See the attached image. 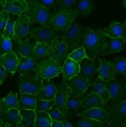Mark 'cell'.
<instances>
[{"label": "cell", "instance_id": "obj_13", "mask_svg": "<svg viewBox=\"0 0 126 127\" xmlns=\"http://www.w3.org/2000/svg\"><path fill=\"white\" fill-rule=\"evenodd\" d=\"M30 25L29 18L24 12L18 15L14 24V40L16 44L27 38Z\"/></svg>", "mask_w": 126, "mask_h": 127}, {"label": "cell", "instance_id": "obj_12", "mask_svg": "<svg viewBox=\"0 0 126 127\" xmlns=\"http://www.w3.org/2000/svg\"><path fill=\"white\" fill-rule=\"evenodd\" d=\"M79 65L80 72L78 75L90 80H94L101 65L100 58L98 57L92 60L85 58L79 63Z\"/></svg>", "mask_w": 126, "mask_h": 127}, {"label": "cell", "instance_id": "obj_25", "mask_svg": "<svg viewBox=\"0 0 126 127\" xmlns=\"http://www.w3.org/2000/svg\"><path fill=\"white\" fill-rule=\"evenodd\" d=\"M73 9L78 16L86 17L95 10V6L93 0H77Z\"/></svg>", "mask_w": 126, "mask_h": 127}, {"label": "cell", "instance_id": "obj_41", "mask_svg": "<svg viewBox=\"0 0 126 127\" xmlns=\"http://www.w3.org/2000/svg\"><path fill=\"white\" fill-rule=\"evenodd\" d=\"M55 100H37L36 111H40L46 112L51 108L55 105Z\"/></svg>", "mask_w": 126, "mask_h": 127}, {"label": "cell", "instance_id": "obj_38", "mask_svg": "<svg viewBox=\"0 0 126 127\" xmlns=\"http://www.w3.org/2000/svg\"><path fill=\"white\" fill-rule=\"evenodd\" d=\"M86 58H87V57L85 49L82 46L73 50L68 55V58L70 59L79 64L83 59Z\"/></svg>", "mask_w": 126, "mask_h": 127}, {"label": "cell", "instance_id": "obj_49", "mask_svg": "<svg viewBox=\"0 0 126 127\" xmlns=\"http://www.w3.org/2000/svg\"><path fill=\"white\" fill-rule=\"evenodd\" d=\"M0 127H6L5 124L0 119Z\"/></svg>", "mask_w": 126, "mask_h": 127}, {"label": "cell", "instance_id": "obj_26", "mask_svg": "<svg viewBox=\"0 0 126 127\" xmlns=\"http://www.w3.org/2000/svg\"><path fill=\"white\" fill-rule=\"evenodd\" d=\"M0 119L5 124H8L11 127H16L17 124L21 123L22 120L19 110L16 108L0 113Z\"/></svg>", "mask_w": 126, "mask_h": 127}, {"label": "cell", "instance_id": "obj_36", "mask_svg": "<svg viewBox=\"0 0 126 127\" xmlns=\"http://www.w3.org/2000/svg\"><path fill=\"white\" fill-rule=\"evenodd\" d=\"M15 15L13 14L12 16H9V18L2 35L3 37L10 40H14L15 39L14 24L17 18V17H16Z\"/></svg>", "mask_w": 126, "mask_h": 127}, {"label": "cell", "instance_id": "obj_51", "mask_svg": "<svg viewBox=\"0 0 126 127\" xmlns=\"http://www.w3.org/2000/svg\"><path fill=\"white\" fill-rule=\"evenodd\" d=\"M6 1V0H0V3L1 4L2 6H3L5 4Z\"/></svg>", "mask_w": 126, "mask_h": 127}, {"label": "cell", "instance_id": "obj_50", "mask_svg": "<svg viewBox=\"0 0 126 127\" xmlns=\"http://www.w3.org/2000/svg\"><path fill=\"white\" fill-rule=\"evenodd\" d=\"M24 0L26 2V3L27 4H28V3H30V2L36 1V0Z\"/></svg>", "mask_w": 126, "mask_h": 127}, {"label": "cell", "instance_id": "obj_47", "mask_svg": "<svg viewBox=\"0 0 126 127\" xmlns=\"http://www.w3.org/2000/svg\"><path fill=\"white\" fill-rule=\"evenodd\" d=\"M51 127H63L62 122L52 120Z\"/></svg>", "mask_w": 126, "mask_h": 127}, {"label": "cell", "instance_id": "obj_53", "mask_svg": "<svg viewBox=\"0 0 126 127\" xmlns=\"http://www.w3.org/2000/svg\"><path fill=\"white\" fill-rule=\"evenodd\" d=\"M2 7H3L2 5L0 3V14H1V13L2 12Z\"/></svg>", "mask_w": 126, "mask_h": 127}, {"label": "cell", "instance_id": "obj_34", "mask_svg": "<svg viewBox=\"0 0 126 127\" xmlns=\"http://www.w3.org/2000/svg\"><path fill=\"white\" fill-rule=\"evenodd\" d=\"M36 113L35 127H51L52 120L47 113L36 111Z\"/></svg>", "mask_w": 126, "mask_h": 127}, {"label": "cell", "instance_id": "obj_46", "mask_svg": "<svg viewBox=\"0 0 126 127\" xmlns=\"http://www.w3.org/2000/svg\"><path fill=\"white\" fill-rule=\"evenodd\" d=\"M107 127H123V122L119 120L113 119L108 123Z\"/></svg>", "mask_w": 126, "mask_h": 127}, {"label": "cell", "instance_id": "obj_39", "mask_svg": "<svg viewBox=\"0 0 126 127\" xmlns=\"http://www.w3.org/2000/svg\"><path fill=\"white\" fill-rule=\"evenodd\" d=\"M11 40L0 36V56L12 52Z\"/></svg>", "mask_w": 126, "mask_h": 127}, {"label": "cell", "instance_id": "obj_42", "mask_svg": "<svg viewBox=\"0 0 126 127\" xmlns=\"http://www.w3.org/2000/svg\"><path fill=\"white\" fill-rule=\"evenodd\" d=\"M37 3L49 9L54 13L57 9V0H37Z\"/></svg>", "mask_w": 126, "mask_h": 127}, {"label": "cell", "instance_id": "obj_24", "mask_svg": "<svg viewBox=\"0 0 126 127\" xmlns=\"http://www.w3.org/2000/svg\"><path fill=\"white\" fill-rule=\"evenodd\" d=\"M63 80L70 79L77 75L80 72L79 64L67 58L61 67Z\"/></svg>", "mask_w": 126, "mask_h": 127}, {"label": "cell", "instance_id": "obj_29", "mask_svg": "<svg viewBox=\"0 0 126 127\" xmlns=\"http://www.w3.org/2000/svg\"><path fill=\"white\" fill-rule=\"evenodd\" d=\"M107 111L113 119L119 120L123 122L126 120V100L118 104L108 107Z\"/></svg>", "mask_w": 126, "mask_h": 127}, {"label": "cell", "instance_id": "obj_52", "mask_svg": "<svg viewBox=\"0 0 126 127\" xmlns=\"http://www.w3.org/2000/svg\"><path fill=\"white\" fill-rule=\"evenodd\" d=\"M24 127L22 125V124L21 123H18V124H17V125L16 126V127Z\"/></svg>", "mask_w": 126, "mask_h": 127}, {"label": "cell", "instance_id": "obj_11", "mask_svg": "<svg viewBox=\"0 0 126 127\" xmlns=\"http://www.w3.org/2000/svg\"><path fill=\"white\" fill-rule=\"evenodd\" d=\"M56 93L55 98L54 106L67 117L72 114L69 112L66 107V100L71 93L69 88L62 81L56 85Z\"/></svg>", "mask_w": 126, "mask_h": 127}, {"label": "cell", "instance_id": "obj_6", "mask_svg": "<svg viewBox=\"0 0 126 127\" xmlns=\"http://www.w3.org/2000/svg\"><path fill=\"white\" fill-rule=\"evenodd\" d=\"M42 82V80L37 76L36 71L20 75L18 80L20 94L36 95L41 87Z\"/></svg>", "mask_w": 126, "mask_h": 127}, {"label": "cell", "instance_id": "obj_5", "mask_svg": "<svg viewBox=\"0 0 126 127\" xmlns=\"http://www.w3.org/2000/svg\"><path fill=\"white\" fill-rule=\"evenodd\" d=\"M84 31L85 29L82 28L77 21L74 20L70 26L62 32L61 36L67 44L68 54L69 52L71 53L82 46Z\"/></svg>", "mask_w": 126, "mask_h": 127}, {"label": "cell", "instance_id": "obj_35", "mask_svg": "<svg viewBox=\"0 0 126 127\" xmlns=\"http://www.w3.org/2000/svg\"><path fill=\"white\" fill-rule=\"evenodd\" d=\"M112 63L116 70V78H121L126 80V59L124 58H115Z\"/></svg>", "mask_w": 126, "mask_h": 127}, {"label": "cell", "instance_id": "obj_4", "mask_svg": "<svg viewBox=\"0 0 126 127\" xmlns=\"http://www.w3.org/2000/svg\"><path fill=\"white\" fill-rule=\"evenodd\" d=\"M77 16L73 8L57 9L53 13L50 26L56 31L63 32L70 26Z\"/></svg>", "mask_w": 126, "mask_h": 127}, {"label": "cell", "instance_id": "obj_14", "mask_svg": "<svg viewBox=\"0 0 126 127\" xmlns=\"http://www.w3.org/2000/svg\"><path fill=\"white\" fill-rule=\"evenodd\" d=\"M56 93V87L54 82L50 79H43L41 87L36 94V100H55Z\"/></svg>", "mask_w": 126, "mask_h": 127}, {"label": "cell", "instance_id": "obj_54", "mask_svg": "<svg viewBox=\"0 0 126 127\" xmlns=\"http://www.w3.org/2000/svg\"><path fill=\"white\" fill-rule=\"evenodd\" d=\"M123 127H126V120L123 122Z\"/></svg>", "mask_w": 126, "mask_h": 127}, {"label": "cell", "instance_id": "obj_17", "mask_svg": "<svg viewBox=\"0 0 126 127\" xmlns=\"http://www.w3.org/2000/svg\"><path fill=\"white\" fill-rule=\"evenodd\" d=\"M76 116L94 119L104 124H108L111 120L109 112L100 108H91L80 114H77Z\"/></svg>", "mask_w": 126, "mask_h": 127}, {"label": "cell", "instance_id": "obj_1", "mask_svg": "<svg viewBox=\"0 0 126 127\" xmlns=\"http://www.w3.org/2000/svg\"><path fill=\"white\" fill-rule=\"evenodd\" d=\"M106 38L101 29L91 27L85 29L82 46L85 49L88 58L92 60L105 56L107 42Z\"/></svg>", "mask_w": 126, "mask_h": 127}, {"label": "cell", "instance_id": "obj_31", "mask_svg": "<svg viewBox=\"0 0 126 127\" xmlns=\"http://www.w3.org/2000/svg\"><path fill=\"white\" fill-rule=\"evenodd\" d=\"M36 95L25 94L21 95L20 98L18 99V106L20 109L32 110L36 111Z\"/></svg>", "mask_w": 126, "mask_h": 127}, {"label": "cell", "instance_id": "obj_20", "mask_svg": "<svg viewBox=\"0 0 126 127\" xmlns=\"http://www.w3.org/2000/svg\"><path fill=\"white\" fill-rule=\"evenodd\" d=\"M17 56L18 59V63L16 71H18L20 75H24L30 71H36L38 64L36 60L22 56L18 53Z\"/></svg>", "mask_w": 126, "mask_h": 127}, {"label": "cell", "instance_id": "obj_37", "mask_svg": "<svg viewBox=\"0 0 126 127\" xmlns=\"http://www.w3.org/2000/svg\"><path fill=\"white\" fill-rule=\"evenodd\" d=\"M76 122L77 127H107L105 124L98 121L88 118H82Z\"/></svg>", "mask_w": 126, "mask_h": 127}, {"label": "cell", "instance_id": "obj_21", "mask_svg": "<svg viewBox=\"0 0 126 127\" xmlns=\"http://www.w3.org/2000/svg\"><path fill=\"white\" fill-rule=\"evenodd\" d=\"M18 63V59L14 52L7 53L0 56V65H2L7 72L13 75L16 72V68Z\"/></svg>", "mask_w": 126, "mask_h": 127}, {"label": "cell", "instance_id": "obj_33", "mask_svg": "<svg viewBox=\"0 0 126 127\" xmlns=\"http://www.w3.org/2000/svg\"><path fill=\"white\" fill-rule=\"evenodd\" d=\"M50 47L44 43H37L34 49V59L37 61L49 58Z\"/></svg>", "mask_w": 126, "mask_h": 127}, {"label": "cell", "instance_id": "obj_19", "mask_svg": "<svg viewBox=\"0 0 126 127\" xmlns=\"http://www.w3.org/2000/svg\"><path fill=\"white\" fill-rule=\"evenodd\" d=\"M103 34L108 38H123L126 39V28L123 24L118 22H112L109 27L101 29Z\"/></svg>", "mask_w": 126, "mask_h": 127}, {"label": "cell", "instance_id": "obj_43", "mask_svg": "<svg viewBox=\"0 0 126 127\" xmlns=\"http://www.w3.org/2000/svg\"><path fill=\"white\" fill-rule=\"evenodd\" d=\"M77 0H57V9H72L75 6Z\"/></svg>", "mask_w": 126, "mask_h": 127}, {"label": "cell", "instance_id": "obj_9", "mask_svg": "<svg viewBox=\"0 0 126 127\" xmlns=\"http://www.w3.org/2000/svg\"><path fill=\"white\" fill-rule=\"evenodd\" d=\"M68 49L67 44L63 37L57 36L50 47L49 58L57 61L61 66L68 58Z\"/></svg>", "mask_w": 126, "mask_h": 127}, {"label": "cell", "instance_id": "obj_44", "mask_svg": "<svg viewBox=\"0 0 126 127\" xmlns=\"http://www.w3.org/2000/svg\"><path fill=\"white\" fill-rule=\"evenodd\" d=\"M9 16V13L8 12L2 10L0 15V36H2L3 35Z\"/></svg>", "mask_w": 126, "mask_h": 127}, {"label": "cell", "instance_id": "obj_22", "mask_svg": "<svg viewBox=\"0 0 126 127\" xmlns=\"http://www.w3.org/2000/svg\"><path fill=\"white\" fill-rule=\"evenodd\" d=\"M27 6V4L24 0H6L2 10L18 16L25 12Z\"/></svg>", "mask_w": 126, "mask_h": 127}, {"label": "cell", "instance_id": "obj_18", "mask_svg": "<svg viewBox=\"0 0 126 127\" xmlns=\"http://www.w3.org/2000/svg\"><path fill=\"white\" fill-rule=\"evenodd\" d=\"M86 92H92L97 94L103 100L105 107L110 98L109 93L105 88V82L99 78L94 79V83L88 88Z\"/></svg>", "mask_w": 126, "mask_h": 127}, {"label": "cell", "instance_id": "obj_15", "mask_svg": "<svg viewBox=\"0 0 126 127\" xmlns=\"http://www.w3.org/2000/svg\"><path fill=\"white\" fill-rule=\"evenodd\" d=\"M81 104L82 112L93 108H100L105 110L102 98L92 92H85L81 96Z\"/></svg>", "mask_w": 126, "mask_h": 127}, {"label": "cell", "instance_id": "obj_10", "mask_svg": "<svg viewBox=\"0 0 126 127\" xmlns=\"http://www.w3.org/2000/svg\"><path fill=\"white\" fill-rule=\"evenodd\" d=\"M63 82L69 88L71 93L81 96L88 88L94 83V80H90L77 75L70 79L63 80Z\"/></svg>", "mask_w": 126, "mask_h": 127}, {"label": "cell", "instance_id": "obj_32", "mask_svg": "<svg viewBox=\"0 0 126 127\" xmlns=\"http://www.w3.org/2000/svg\"><path fill=\"white\" fill-rule=\"evenodd\" d=\"M19 111L22 118L21 123L24 127H35L36 111L20 109Z\"/></svg>", "mask_w": 126, "mask_h": 127}, {"label": "cell", "instance_id": "obj_57", "mask_svg": "<svg viewBox=\"0 0 126 127\" xmlns=\"http://www.w3.org/2000/svg\"><path fill=\"white\" fill-rule=\"evenodd\" d=\"M5 126H6V127H11L9 125H8V124H5Z\"/></svg>", "mask_w": 126, "mask_h": 127}, {"label": "cell", "instance_id": "obj_16", "mask_svg": "<svg viewBox=\"0 0 126 127\" xmlns=\"http://www.w3.org/2000/svg\"><path fill=\"white\" fill-rule=\"evenodd\" d=\"M101 65L97 72L98 78L106 82L116 78V70L112 61L100 59Z\"/></svg>", "mask_w": 126, "mask_h": 127}, {"label": "cell", "instance_id": "obj_7", "mask_svg": "<svg viewBox=\"0 0 126 127\" xmlns=\"http://www.w3.org/2000/svg\"><path fill=\"white\" fill-rule=\"evenodd\" d=\"M36 73L38 77L42 80L56 77L62 73V71L60 64L55 60L49 58L38 64Z\"/></svg>", "mask_w": 126, "mask_h": 127}, {"label": "cell", "instance_id": "obj_3", "mask_svg": "<svg viewBox=\"0 0 126 127\" xmlns=\"http://www.w3.org/2000/svg\"><path fill=\"white\" fill-rule=\"evenodd\" d=\"M24 13L29 18L31 25L38 24L47 26H50V20L53 14L49 9L36 1L27 4Z\"/></svg>", "mask_w": 126, "mask_h": 127}, {"label": "cell", "instance_id": "obj_48", "mask_svg": "<svg viewBox=\"0 0 126 127\" xmlns=\"http://www.w3.org/2000/svg\"><path fill=\"white\" fill-rule=\"evenodd\" d=\"M62 123H63V127H73L72 125L70 123H69L67 120V119L64 120L62 122Z\"/></svg>", "mask_w": 126, "mask_h": 127}, {"label": "cell", "instance_id": "obj_8", "mask_svg": "<svg viewBox=\"0 0 126 127\" xmlns=\"http://www.w3.org/2000/svg\"><path fill=\"white\" fill-rule=\"evenodd\" d=\"M29 34L37 43H44L51 47L56 38V31L50 26L41 25L37 27H30Z\"/></svg>", "mask_w": 126, "mask_h": 127}, {"label": "cell", "instance_id": "obj_28", "mask_svg": "<svg viewBox=\"0 0 126 127\" xmlns=\"http://www.w3.org/2000/svg\"><path fill=\"white\" fill-rule=\"evenodd\" d=\"M125 43L126 39L123 38H109L107 42L105 56L123 51L125 48Z\"/></svg>", "mask_w": 126, "mask_h": 127}, {"label": "cell", "instance_id": "obj_27", "mask_svg": "<svg viewBox=\"0 0 126 127\" xmlns=\"http://www.w3.org/2000/svg\"><path fill=\"white\" fill-rule=\"evenodd\" d=\"M37 43H31L29 38H26L23 41H20L17 45V53L22 56L34 59V49Z\"/></svg>", "mask_w": 126, "mask_h": 127}, {"label": "cell", "instance_id": "obj_2", "mask_svg": "<svg viewBox=\"0 0 126 127\" xmlns=\"http://www.w3.org/2000/svg\"><path fill=\"white\" fill-rule=\"evenodd\" d=\"M105 88L109 92L110 98L105 106L108 107L121 103L126 100V80L118 77L105 82Z\"/></svg>", "mask_w": 126, "mask_h": 127}, {"label": "cell", "instance_id": "obj_30", "mask_svg": "<svg viewBox=\"0 0 126 127\" xmlns=\"http://www.w3.org/2000/svg\"><path fill=\"white\" fill-rule=\"evenodd\" d=\"M80 96L76 95L70 93L66 102V107L67 111L72 115H76L82 112Z\"/></svg>", "mask_w": 126, "mask_h": 127}, {"label": "cell", "instance_id": "obj_23", "mask_svg": "<svg viewBox=\"0 0 126 127\" xmlns=\"http://www.w3.org/2000/svg\"><path fill=\"white\" fill-rule=\"evenodd\" d=\"M12 108L20 110L18 104L17 94L10 91L6 96L0 98V113H4Z\"/></svg>", "mask_w": 126, "mask_h": 127}, {"label": "cell", "instance_id": "obj_56", "mask_svg": "<svg viewBox=\"0 0 126 127\" xmlns=\"http://www.w3.org/2000/svg\"><path fill=\"white\" fill-rule=\"evenodd\" d=\"M123 25H124V26L125 27V28H126V20H125V22H124Z\"/></svg>", "mask_w": 126, "mask_h": 127}, {"label": "cell", "instance_id": "obj_45", "mask_svg": "<svg viewBox=\"0 0 126 127\" xmlns=\"http://www.w3.org/2000/svg\"><path fill=\"white\" fill-rule=\"evenodd\" d=\"M7 76V71L5 68L1 65H0V85H1Z\"/></svg>", "mask_w": 126, "mask_h": 127}, {"label": "cell", "instance_id": "obj_55", "mask_svg": "<svg viewBox=\"0 0 126 127\" xmlns=\"http://www.w3.org/2000/svg\"><path fill=\"white\" fill-rule=\"evenodd\" d=\"M123 4H124V6L126 7V0H124V1H123Z\"/></svg>", "mask_w": 126, "mask_h": 127}, {"label": "cell", "instance_id": "obj_40", "mask_svg": "<svg viewBox=\"0 0 126 127\" xmlns=\"http://www.w3.org/2000/svg\"><path fill=\"white\" fill-rule=\"evenodd\" d=\"M46 112L49 115L51 120L60 121L61 122H62L64 120L67 119L68 118L67 116L63 114L54 106L46 111Z\"/></svg>", "mask_w": 126, "mask_h": 127}]
</instances>
